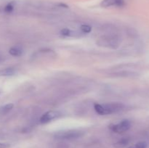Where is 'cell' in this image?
Instances as JSON below:
<instances>
[{"instance_id":"7c38bea8","label":"cell","mask_w":149,"mask_h":148,"mask_svg":"<svg viewBox=\"0 0 149 148\" xmlns=\"http://www.w3.org/2000/svg\"><path fill=\"white\" fill-rule=\"evenodd\" d=\"M80 30L83 33H90L92 31V27L89 25L83 24L80 26Z\"/></svg>"},{"instance_id":"9a60e30c","label":"cell","mask_w":149,"mask_h":148,"mask_svg":"<svg viewBox=\"0 0 149 148\" xmlns=\"http://www.w3.org/2000/svg\"><path fill=\"white\" fill-rule=\"evenodd\" d=\"M3 12V9H1V8H0V13H1Z\"/></svg>"},{"instance_id":"30bf717a","label":"cell","mask_w":149,"mask_h":148,"mask_svg":"<svg viewBox=\"0 0 149 148\" xmlns=\"http://www.w3.org/2000/svg\"><path fill=\"white\" fill-rule=\"evenodd\" d=\"M9 53L12 56L20 57L23 54V50L20 48L17 47V46H13V47H11L9 49Z\"/></svg>"},{"instance_id":"5bb4252c","label":"cell","mask_w":149,"mask_h":148,"mask_svg":"<svg viewBox=\"0 0 149 148\" xmlns=\"http://www.w3.org/2000/svg\"><path fill=\"white\" fill-rule=\"evenodd\" d=\"M10 145L5 142H0V148H10Z\"/></svg>"},{"instance_id":"3957f363","label":"cell","mask_w":149,"mask_h":148,"mask_svg":"<svg viewBox=\"0 0 149 148\" xmlns=\"http://www.w3.org/2000/svg\"><path fill=\"white\" fill-rule=\"evenodd\" d=\"M131 126H132V123H131L130 120L125 119L116 124H111L109 128L111 131L114 133H122L127 131L131 128Z\"/></svg>"},{"instance_id":"ba28073f","label":"cell","mask_w":149,"mask_h":148,"mask_svg":"<svg viewBox=\"0 0 149 148\" xmlns=\"http://www.w3.org/2000/svg\"><path fill=\"white\" fill-rule=\"evenodd\" d=\"M14 104L13 103H8L0 107V114L1 115H6L13 110Z\"/></svg>"},{"instance_id":"8fae6325","label":"cell","mask_w":149,"mask_h":148,"mask_svg":"<svg viewBox=\"0 0 149 148\" xmlns=\"http://www.w3.org/2000/svg\"><path fill=\"white\" fill-rule=\"evenodd\" d=\"M60 33H61V36H65V37H74V36H76L78 34L76 32L72 31V30L68 28L62 29L61 32H60Z\"/></svg>"},{"instance_id":"9c48e42d","label":"cell","mask_w":149,"mask_h":148,"mask_svg":"<svg viewBox=\"0 0 149 148\" xmlns=\"http://www.w3.org/2000/svg\"><path fill=\"white\" fill-rule=\"evenodd\" d=\"M15 7V1H10L3 7V12L6 14H10V13L14 11Z\"/></svg>"},{"instance_id":"7a4b0ae2","label":"cell","mask_w":149,"mask_h":148,"mask_svg":"<svg viewBox=\"0 0 149 148\" xmlns=\"http://www.w3.org/2000/svg\"><path fill=\"white\" fill-rule=\"evenodd\" d=\"M84 133V131L79 129H68L57 131L54 134V137L61 140H74L83 136Z\"/></svg>"},{"instance_id":"277c9868","label":"cell","mask_w":149,"mask_h":148,"mask_svg":"<svg viewBox=\"0 0 149 148\" xmlns=\"http://www.w3.org/2000/svg\"><path fill=\"white\" fill-rule=\"evenodd\" d=\"M63 115L62 113L58 110H49L44 113L39 118V122L41 124H46L52 120L58 119Z\"/></svg>"},{"instance_id":"6da1fadb","label":"cell","mask_w":149,"mask_h":148,"mask_svg":"<svg viewBox=\"0 0 149 148\" xmlns=\"http://www.w3.org/2000/svg\"><path fill=\"white\" fill-rule=\"evenodd\" d=\"M125 105L122 102H109L101 104L94 103V110L100 115H106L117 113L125 108Z\"/></svg>"},{"instance_id":"4fadbf2b","label":"cell","mask_w":149,"mask_h":148,"mask_svg":"<svg viewBox=\"0 0 149 148\" xmlns=\"http://www.w3.org/2000/svg\"><path fill=\"white\" fill-rule=\"evenodd\" d=\"M147 147H148V145H147L146 142H145V141H141V142L135 144V145H132V146L130 147L129 148H147Z\"/></svg>"},{"instance_id":"8992f818","label":"cell","mask_w":149,"mask_h":148,"mask_svg":"<svg viewBox=\"0 0 149 148\" xmlns=\"http://www.w3.org/2000/svg\"><path fill=\"white\" fill-rule=\"evenodd\" d=\"M17 71L15 68L13 67H7V68H3L0 69V77H7L13 76L15 75Z\"/></svg>"},{"instance_id":"52a82bcc","label":"cell","mask_w":149,"mask_h":148,"mask_svg":"<svg viewBox=\"0 0 149 148\" xmlns=\"http://www.w3.org/2000/svg\"><path fill=\"white\" fill-rule=\"evenodd\" d=\"M130 142V139L128 137H124L122 139H119V141H117L116 142H115L113 144V146L116 148H122L126 147L127 145L129 144Z\"/></svg>"},{"instance_id":"5b68a950","label":"cell","mask_w":149,"mask_h":148,"mask_svg":"<svg viewBox=\"0 0 149 148\" xmlns=\"http://www.w3.org/2000/svg\"><path fill=\"white\" fill-rule=\"evenodd\" d=\"M125 5V0H103L100 3V6L102 7H105V8L111 7H122Z\"/></svg>"}]
</instances>
